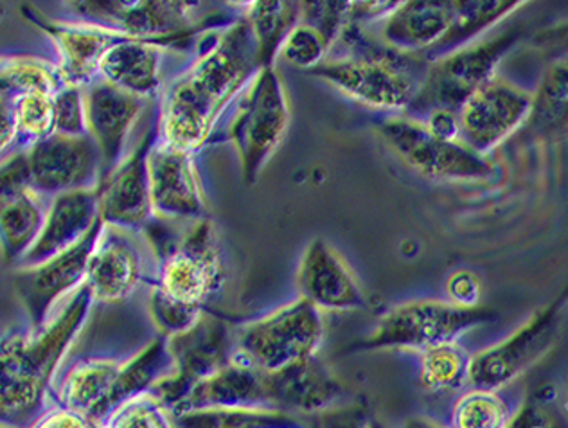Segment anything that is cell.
<instances>
[{
  "mask_svg": "<svg viewBox=\"0 0 568 428\" xmlns=\"http://www.w3.org/2000/svg\"><path fill=\"white\" fill-rule=\"evenodd\" d=\"M98 190L72 191L49 201L42 233L19 267H34L74 247L100 224Z\"/></svg>",
  "mask_w": 568,
  "mask_h": 428,
  "instance_id": "cell-22",
  "label": "cell"
},
{
  "mask_svg": "<svg viewBox=\"0 0 568 428\" xmlns=\"http://www.w3.org/2000/svg\"><path fill=\"white\" fill-rule=\"evenodd\" d=\"M67 6L78 20L114 29L129 39L171 45L196 33L200 22L196 8L202 4L168 0H87Z\"/></svg>",
  "mask_w": 568,
  "mask_h": 428,
  "instance_id": "cell-8",
  "label": "cell"
},
{
  "mask_svg": "<svg viewBox=\"0 0 568 428\" xmlns=\"http://www.w3.org/2000/svg\"><path fill=\"white\" fill-rule=\"evenodd\" d=\"M426 132L445 143H460L459 115L454 110L437 109L423 115Z\"/></svg>",
  "mask_w": 568,
  "mask_h": 428,
  "instance_id": "cell-41",
  "label": "cell"
},
{
  "mask_svg": "<svg viewBox=\"0 0 568 428\" xmlns=\"http://www.w3.org/2000/svg\"><path fill=\"white\" fill-rule=\"evenodd\" d=\"M536 400L541 405L555 404V401L558 400V389H556L555 386L547 384V386L538 389V393H536Z\"/></svg>",
  "mask_w": 568,
  "mask_h": 428,
  "instance_id": "cell-44",
  "label": "cell"
},
{
  "mask_svg": "<svg viewBox=\"0 0 568 428\" xmlns=\"http://www.w3.org/2000/svg\"><path fill=\"white\" fill-rule=\"evenodd\" d=\"M313 428H317V427H313Z\"/></svg>",
  "mask_w": 568,
  "mask_h": 428,
  "instance_id": "cell-47",
  "label": "cell"
},
{
  "mask_svg": "<svg viewBox=\"0 0 568 428\" xmlns=\"http://www.w3.org/2000/svg\"><path fill=\"white\" fill-rule=\"evenodd\" d=\"M24 14L57 49V63L65 85H91L100 78V63L106 51L121 40L129 39L114 29L87 20L45 19L33 8H24Z\"/></svg>",
  "mask_w": 568,
  "mask_h": 428,
  "instance_id": "cell-19",
  "label": "cell"
},
{
  "mask_svg": "<svg viewBox=\"0 0 568 428\" xmlns=\"http://www.w3.org/2000/svg\"><path fill=\"white\" fill-rule=\"evenodd\" d=\"M89 286L78 288L40 334L0 338V427L29 428L54 404V384L91 317Z\"/></svg>",
  "mask_w": 568,
  "mask_h": 428,
  "instance_id": "cell-2",
  "label": "cell"
},
{
  "mask_svg": "<svg viewBox=\"0 0 568 428\" xmlns=\"http://www.w3.org/2000/svg\"><path fill=\"white\" fill-rule=\"evenodd\" d=\"M242 14L256 40L261 69L274 68L284 37L298 22L301 2H248Z\"/></svg>",
  "mask_w": 568,
  "mask_h": 428,
  "instance_id": "cell-32",
  "label": "cell"
},
{
  "mask_svg": "<svg viewBox=\"0 0 568 428\" xmlns=\"http://www.w3.org/2000/svg\"><path fill=\"white\" fill-rule=\"evenodd\" d=\"M98 425L100 428H175L170 410L152 393L124 401Z\"/></svg>",
  "mask_w": 568,
  "mask_h": 428,
  "instance_id": "cell-36",
  "label": "cell"
},
{
  "mask_svg": "<svg viewBox=\"0 0 568 428\" xmlns=\"http://www.w3.org/2000/svg\"><path fill=\"white\" fill-rule=\"evenodd\" d=\"M532 98L507 81L493 78L469 95L457 115L460 143L478 155H486L520 129L530 114Z\"/></svg>",
  "mask_w": 568,
  "mask_h": 428,
  "instance_id": "cell-15",
  "label": "cell"
},
{
  "mask_svg": "<svg viewBox=\"0 0 568 428\" xmlns=\"http://www.w3.org/2000/svg\"><path fill=\"white\" fill-rule=\"evenodd\" d=\"M295 283L301 299L308 300L323 314L358 312L369 306L346 259L323 238L312 240L304 248Z\"/></svg>",
  "mask_w": 568,
  "mask_h": 428,
  "instance_id": "cell-20",
  "label": "cell"
},
{
  "mask_svg": "<svg viewBox=\"0 0 568 428\" xmlns=\"http://www.w3.org/2000/svg\"><path fill=\"white\" fill-rule=\"evenodd\" d=\"M57 134L83 137L87 134L85 94L83 86L63 85L54 94Z\"/></svg>",
  "mask_w": 568,
  "mask_h": 428,
  "instance_id": "cell-38",
  "label": "cell"
},
{
  "mask_svg": "<svg viewBox=\"0 0 568 428\" xmlns=\"http://www.w3.org/2000/svg\"><path fill=\"white\" fill-rule=\"evenodd\" d=\"M237 407H274V404L266 389L265 375L234 353L227 366L196 384L170 415Z\"/></svg>",
  "mask_w": 568,
  "mask_h": 428,
  "instance_id": "cell-24",
  "label": "cell"
},
{
  "mask_svg": "<svg viewBox=\"0 0 568 428\" xmlns=\"http://www.w3.org/2000/svg\"><path fill=\"white\" fill-rule=\"evenodd\" d=\"M156 121L144 132L138 146L110 173L100 187V218L104 225L142 233L153 222L148 155L156 143Z\"/></svg>",
  "mask_w": 568,
  "mask_h": 428,
  "instance_id": "cell-16",
  "label": "cell"
},
{
  "mask_svg": "<svg viewBox=\"0 0 568 428\" xmlns=\"http://www.w3.org/2000/svg\"><path fill=\"white\" fill-rule=\"evenodd\" d=\"M124 360L115 358H81L58 375L54 404L100 424L118 381Z\"/></svg>",
  "mask_w": 568,
  "mask_h": 428,
  "instance_id": "cell-26",
  "label": "cell"
},
{
  "mask_svg": "<svg viewBox=\"0 0 568 428\" xmlns=\"http://www.w3.org/2000/svg\"><path fill=\"white\" fill-rule=\"evenodd\" d=\"M0 428H4V427H0Z\"/></svg>",
  "mask_w": 568,
  "mask_h": 428,
  "instance_id": "cell-48",
  "label": "cell"
},
{
  "mask_svg": "<svg viewBox=\"0 0 568 428\" xmlns=\"http://www.w3.org/2000/svg\"><path fill=\"white\" fill-rule=\"evenodd\" d=\"M521 409L511 389L463 390L452 405L448 428H509Z\"/></svg>",
  "mask_w": 568,
  "mask_h": 428,
  "instance_id": "cell-29",
  "label": "cell"
},
{
  "mask_svg": "<svg viewBox=\"0 0 568 428\" xmlns=\"http://www.w3.org/2000/svg\"><path fill=\"white\" fill-rule=\"evenodd\" d=\"M369 428H387V427H385V425L382 424V421H378V419L373 418V419H371Z\"/></svg>",
  "mask_w": 568,
  "mask_h": 428,
  "instance_id": "cell-46",
  "label": "cell"
},
{
  "mask_svg": "<svg viewBox=\"0 0 568 428\" xmlns=\"http://www.w3.org/2000/svg\"><path fill=\"white\" fill-rule=\"evenodd\" d=\"M171 373H173V358L168 348V338L159 335L150 340L141 351L123 361L104 416H109L115 407L124 401L152 393L153 387L168 378Z\"/></svg>",
  "mask_w": 568,
  "mask_h": 428,
  "instance_id": "cell-28",
  "label": "cell"
},
{
  "mask_svg": "<svg viewBox=\"0 0 568 428\" xmlns=\"http://www.w3.org/2000/svg\"><path fill=\"white\" fill-rule=\"evenodd\" d=\"M446 297L457 308L477 309L483 299V285L474 272L457 271L446 282Z\"/></svg>",
  "mask_w": 568,
  "mask_h": 428,
  "instance_id": "cell-39",
  "label": "cell"
},
{
  "mask_svg": "<svg viewBox=\"0 0 568 428\" xmlns=\"http://www.w3.org/2000/svg\"><path fill=\"white\" fill-rule=\"evenodd\" d=\"M292 106L283 78L275 68L261 69L236 100L227 139L236 146L246 184H256L261 172L283 143Z\"/></svg>",
  "mask_w": 568,
  "mask_h": 428,
  "instance_id": "cell-4",
  "label": "cell"
},
{
  "mask_svg": "<svg viewBox=\"0 0 568 428\" xmlns=\"http://www.w3.org/2000/svg\"><path fill=\"white\" fill-rule=\"evenodd\" d=\"M419 384L430 395L463 393L469 387L471 355L460 343L445 344L417 353Z\"/></svg>",
  "mask_w": 568,
  "mask_h": 428,
  "instance_id": "cell-33",
  "label": "cell"
},
{
  "mask_svg": "<svg viewBox=\"0 0 568 428\" xmlns=\"http://www.w3.org/2000/svg\"><path fill=\"white\" fill-rule=\"evenodd\" d=\"M379 137L414 172L443 181H475L488 175L483 155L463 143L432 137L425 124L408 115H388L376 126Z\"/></svg>",
  "mask_w": 568,
  "mask_h": 428,
  "instance_id": "cell-10",
  "label": "cell"
},
{
  "mask_svg": "<svg viewBox=\"0 0 568 428\" xmlns=\"http://www.w3.org/2000/svg\"><path fill=\"white\" fill-rule=\"evenodd\" d=\"M168 348L173 373L153 387L152 395L171 412L196 384L227 366L236 348V335L227 320L204 314L190 332L168 338Z\"/></svg>",
  "mask_w": 568,
  "mask_h": 428,
  "instance_id": "cell-9",
  "label": "cell"
},
{
  "mask_svg": "<svg viewBox=\"0 0 568 428\" xmlns=\"http://www.w3.org/2000/svg\"><path fill=\"white\" fill-rule=\"evenodd\" d=\"M20 152L24 157L28 186L45 201L72 191L100 187L103 161L89 135L54 134Z\"/></svg>",
  "mask_w": 568,
  "mask_h": 428,
  "instance_id": "cell-12",
  "label": "cell"
},
{
  "mask_svg": "<svg viewBox=\"0 0 568 428\" xmlns=\"http://www.w3.org/2000/svg\"><path fill=\"white\" fill-rule=\"evenodd\" d=\"M234 353L263 375L317 357L324 343L326 324L321 309L308 300H292L272 314L234 329Z\"/></svg>",
  "mask_w": 568,
  "mask_h": 428,
  "instance_id": "cell-5",
  "label": "cell"
},
{
  "mask_svg": "<svg viewBox=\"0 0 568 428\" xmlns=\"http://www.w3.org/2000/svg\"><path fill=\"white\" fill-rule=\"evenodd\" d=\"M49 201L26 184L0 191V254L19 267L42 233Z\"/></svg>",
  "mask_w": 568,
  "mask_h": 428,
  "instance_id": "cell-27",
  "label": "cell"
},
{
  "mask_svg": "<svg viewBox=\"0 0 568 428\" xmlns=\"http://www.w3.org/2000/svg\"><path fill=\"white\" fill-rule=\"evenodd\" d=\"M274 407L301 416H321L344 400V387L317 357L297 361L274 375H265Z\"/></svg>",
  "mask_w": 568,
  "mask_h": 428,
  "instance_id": "cell-23",
  "label": "cell"
},
{
  "mask_svg": "<svg viewBox=\"0 0 568 428\" xmlns=\"http://www.w3.org/2000/svg\"><path fill=\"white\" fill-rule=\"evenodd\" d=\"M371 419L373 416L364 405H338L317 416V428H369Z\"/></svg>",
  "mask_w": 568,
  "mask_h": 428,
  "instance_id": "cell-40",
  "label": "cell"
},
{
  "mask_svg": "<svg viewBox=\"0 0 568 428\" xmlns=\"http://www.w3.org/2000/svg\"><path fill=\"white\" fill-rule=\"evenodd\" d=\"M101 228L103 222L65 253L34 267H20L14 274V292L24 306L33 334L48 328L58 308L85 285L87 267Z\"/></svg>",
  "mask_w": 568,
  "mask_h": 428,
  "instance_id": "cell-11",
  "label": "cell"
},
{
  "mask_svg": "<svg viewBox=\"0 0 568 428\" xmlns=\"http://www.w3.org/2000/svg\"><path fill=\"white\" fill-rule=\"evenodd\" d=\"M493 319L488 309H463L448 300H413L379 317L361 349H426L459 343L468 332Z\"/></svg>",
  "mask_w": 568,
  "mask_h": 428,
  "instance_id": "cell-6",
  "label": "cell"
},
{
  "mask_svg": "<svg viewBox=\"0 0 568 428\" xmlns=\"http://www.w3.org/2000/svg\"><path fill=\"white\" fill-rule=\"evenodd\" d=\"M347 49L308 72L349 100L382 112L407 114L425 83L428 65L417 57L399 54L369 39L347 22L341 40Z\"/></svg>",
  "mask_w": 568,
  "mask_h": 428,
  "instance_id": "cell-3",
  "label": "cell"
},
{
  "mask_svg": "<svg viewBox=\"0 0 568 428\" xmlns=\"http://www.w3.org/2000/svg\"><path fill=\"white\" fill-rule=\"evenodd\" d=\"M168 45L144 40L124 39L106 51L100 63L101 80L142 100L162 94V72Z\"/></svg>",
  "mask_w": 568,
  "mask_h": 428,
  "instance_id": "cell-25",
  "label": "cell"
},
{
  "mask_svg": "<svg viewBox=\"0 0 568 428\" xmlns=\"http://www.w3.org/2000/svg\"><path fill=\"white\" fill-rule=\"evenodd\" d=\"M556 335V312L547 309L503 343L471 355L469 387L504 389L511 386L550 348Z\"/></svg>",
  "mask_w": 568,
  "mask_h": 428,
  "instance_id": "cell-18",
  "label": "cell"
},
{
  "mask_svg": "<svg viewBox=\"0 0 568 428\" xmlns=\"http://www.w3.org/2000/svg\"><path fill=\"white\" fill-rule=\"evenodd\" d=\"M171 418L175 428H313L306 416L280 407L191 410Z\"/></svg>",
  "mask_w": 568,
  "mask_h": 428,
  "instance_id": "cell-30",
  "label": "cell"
},
{
  "mask_svg": "<svg viewBox=\"0 0 568 428\" xmlns=\"http://www.w3.org/2000/svg\"><path fill=\"white\" fill-rule=\"evenodd\" d=\"M65 85L57 62L29 54L0 57V98L19 100L34 92L57 94Z\"/></svg>",
  "mask_w": 568,
  "mask_h": 428,
  "instance_id": "cell-31",
  "label": "cell"
},
{
  "mask_svg": "<svg viewBox=\"0 0 568 428\" xmlns=\"http://www.w3.org/2000/svg\"><path fill=\"white\" fill-rule=\"evenodd\" d=\"M402 428H448L443 427V425L436 424L434 419L423 418V416H414V418H408L405 424L402 425Z\"/></svg>",
  "mask_w": 568,
  "mask_h": 428,
  "instance_id": "cell-45",
  "label": "cell"
},
{
  "mask_svg": "<svg viewBox=\"0 0 568 428\" xmlns=\"http://www.w3.org/2000/svg\"><path fill=\"white\" fill-rule=\"evenodd\" d=\"M225 282L219 231L211 220L194 222L156 256L155 283L185 305L205 309Z\"/></svg>",
  "mask_w": 568,
  "mask_h": 428,
  "instance_id": "cell-7",
  "label": "cell"
},
{
  "mask_svg": "<svg viewBox=\"0 0 568 428\" xmlns=\"http://www.w3.org/2000/svg\"><path fill=\"white\" fill-rule=\"evenodd\" d=\"M17 124H14L13 103L0 98V162L4 161V153L17 144Z\"/></svg>",
  "mask_w": 568,
  "mask_h": 428,
  "instance_id": "cell-43",
  "label": "cell"
},
{
  "mask_svg": "<svg viewBox=\"0 0 568 428\" xmlns=\"http://www.w3.org/2000/svg\"><path fill=\"white\" fill-rule=\"evenodd\" d=\"M148 312L152 317L159 335L171 338L190 332L204 317V309L185 305L182 300L173 299L166 292L153 285L148 299Z\"/></svg>",
  "mask_w": 568,
  "mask_h": 428,
  "instance_id": "cell-37",
  "label": "cell"
},
{
  "mask_svg": "<svg viewBox=\"0 0 568 428\" xmlns=\"http://www.w3.org/2000/svg\"><path fill=\"white\" fill-rule=\"evenodd\" d=\"M332 49V42L324 37L323 31L298 20L284 37L277 58L297 71L312 72L321 63L326 62Z\"/></svg>",
  "mask_w": 568,
  "mask_h": 428,
  "instance_id": "cell-35",
  "label": "cell"
},
{
  "mask_svg": "<svg viewBox=\"0 0 568 428\" xmlns=\"http://www.w3.org/2000/svg\"><path fill=\"white\" fill-rule=\"evenodd\" d=\"M148 176L153 218L164 224L200 222L209 205L193 153L176 150L156 139L148 155Z\"/></svg>",
  "mask_w": 568,
  "mask_h": 428,
  "instance_id": "cell-14",
  "label": "cell"
},
{
  "mask_svg": "<svg viewBox=\"0 0 568 428\" xmlns=\"http://www.w3.org/2000/svg\"><path fill=\"white\" fill-rule=\"evenodd\" d=\"M85 94L87 134L100 150L103 161L101 182L129 155V143L135 124L150 101L121 91L109 81H92L83 86Z\"/></svg>",
  "mask_w": 568,
  "mask_h": 428,
  "instance_id": "cell-17",
  "label": "cell"
},
{
  "mask_svg": "<svg viewBox=\"0 0 568 428\" xmlns=\"http://www.w3.org/2000/svg\"><path fill=\"white\" fill-rule=\"evenodd\" d=\"M260 71L256 40L243 14L205 33L190 68L162 89L159 141L199 152L213 139L225 110Z\"/></svg>",
  "mask_w": 568,
  "mask_h": 428,
  "instance_id": "cell-1",
  "label": "cell"
},
{
  "mask_svg": "<svg viewBox=\"0 0 568 428\" xmlns=\"http://www.w3.org/2000/svg\"><path fill=\"white\" fill-rule=\"evenodd\" d=\"M455 2H398L384 19L361 28H371V34L364 29L362 31L379 45L399 54L417 57L430 53L448 37L455 24Z\"/></svg>",
  "mask_w": 568,
  "mask_h": 428,
  "instance_id": "cell-21",
  "label": "cell"
},
{
  "mask_svg": "<svg viewBox=\"0 0 568 428\" xmlns=\"http://www.w3.org/2000/svg\"><path fill=\"white\" fill-rule=\"evenodd\" d=\"M152 259L156 262V256L144 233L103 224L89 259L85 285L95 303L118 305L146 279Z\"/></svg>",
  "mask_w": 568,
  "mask_h": 428,
  "instance_id": "cell-13",
  "label": "cell"
},
{
  "mask_svg": "<svg viewBox=\"0 0 568 428\" xmlns=\"http://www.w3.org/2000/svg\"><path fill=\"white\" fill-rule=\"evenodd\" d=\"M29 428H92V421L62 405L52 404Z\"/></svg>",
  "mask_w": 568,
  "mask_h": 428,
  "instance_id": "cell-42",
  "label": "cell"
},
{
  "mask_svg": "<svg viewBox=\"0 0 568 428\" xmlns=\"http://www.w3.org/2000/svg\"><path fill=\"white\" fill-rule=\"evenodd\" d=\"M13 103L14 124H17V144L20 150L33 146L57 134V115H54V94L34 92L22 95Z\"/></svg>",
  "mask_w": 568,
  "mask_h": 428,
  "instance_id": "cell-34",
  "label": "cell"
}]
</instances>
